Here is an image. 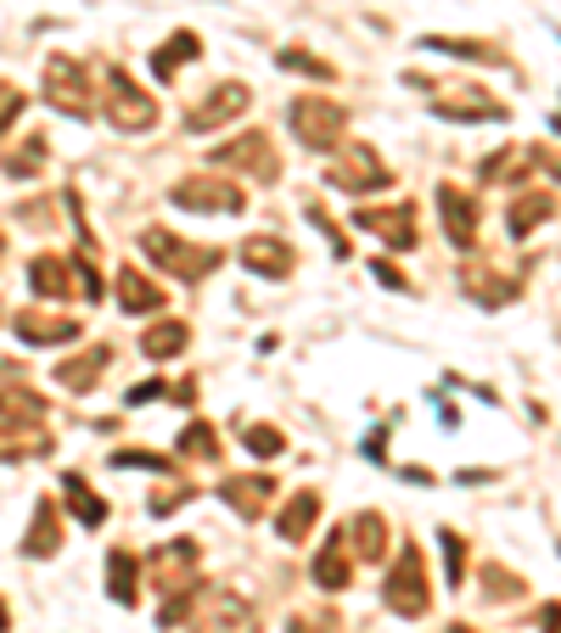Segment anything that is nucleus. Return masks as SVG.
I'll list each match as a JSON object with an SVG mask.
<instances>
[{
  "instance_id": "obj_28",
  "label": "nucleus",
  "mask_w": 561,
  "mask_h": 633,
  "mask_svg": "<svg viewBox=\"0 0 561 633\" xmlns=\"http://www.w3.org/2000/svg\"><path fill=\"white\" fill-rule=\"evenodd\" d=\"M180 454L185 460H219V431L208 421H192V426L180 431Z\"/></svg>"
},
{
  "instance_id": "obj_1",
  "label": "nucleus",
  "mask_w": 561,
  "mask_h": 633,
  "mask_svg": "<svg viewBox=\"0 0 561 633\" xmlns=\"http://www.w3.org/2000/svg\"><path fill=\"white\" fill-rule=\"evenodd\" d=\"M287 118H293V135L304 140V146H337L343 140V124H348V113L337 107V102H325V95H298V102L287 107Z\"/></svg>"
},
{
  "instance_id": "obj_4",
  "label": "nucleus",
  "mask_w": 561,
  "mask_h": 633,
  "mask_svg": "<svg viewBox=\"0 0 561 633\" xmlns=\"http://www.w3.org/2000/svg\"><path fill=\"white\" fill-rule=\"evenodd\" d=\"M325 180H332L337 191H382L393 174H388V163L370 152L365 140H354V146H343V152L332 158V174H325Z\"/></svg>"
},
{
  "instance_id": "obj_32",
  "label": "nucleus",
  "mask_w": 561,
  "mask_h": 633,
  "mask_svg": "<svg viewBox=\"0 0 561 633\" xmlns=\"http://www.w3.org/2000/svg\"><path fill=\"white\" fill-rule=\"evenodd\" d=\"M242 444H248L259 460H270V454H280V431H275V426H248V421H242Z\"/></svg>"
},
{
  "instance_id": "obj_14",
  "label": "nucleus",
  "mask_w": 561,
  "mask_h": 633,
  "mask_svg": "<svg viewBox=\"0 0 561 633\" xmlns=\"http://www.w3.org/2000/svg\"><path fill=\"white\" fill-rule=\"evenodd\" d=\"M118 309H124V314H152V309H163V286L147 280L135 264L118 269Z\"/></svg>"
},
{
  "instance_id": "obj_24",
  "label": "nucleus",
  "mask_w": 561,
  "mask_h": 633,
  "mask_svg": "<svg viewBox=\"0 0 561 633\" xmlns=\"http://www.w3.org/2000/svg\"><path fill=\"white\" fill-rule=\"evenodd\" d=\"M314 583H320V589H343V583H348V544H343V532L320 550V561H314Z\"/></svg>"
},
{
  "instance_id": "obj_7",
  "label": "nucleus",
  "mask_w": 561,
  "mask_h": 633,
  "mask_svg": "<svg viewBox=\"0 0 561 633\" xmlns=\"http://www.w3.org/2000/svg\"><path fill=\"white\" fill-rule=\"evenodd\" d=\"M197 555H203V550H197L192 539H169V544L152 555V589H158V595L197 589V577H192V572H197Z\"/></svg>"
},
{
  "instance_id": "obj_30",
  "label": "nucleus",
  "mask_w": 561,
  "mask_h": 633,
  "mask_svg": "<svg viewBox=\"0 0 561 633\" xmlns=\"http://www.w3.org/2000/svg\"><path fill=\"white\" fill-rule=\"evenodd\" d=\"M556 197H523V203H511V235H534L539 219H550Z\"/></svg>"
},
{
  "instance_id": "obj_35",
  "label": "nucleus",
  "mask_w": 561,
  "mask_h": 633,
  "mask_svg": "<svg viewBox=\"0 0 561 633\" xmlns=\"http://www.w3.org/2000/svg\"><path fill=\"white\" fill-rule=\"evenodd\" d=\"M23 102H28V95H23V90H12L7 79H0V135L12 129V118L23 113Z\"/></svg>"
},
{
  "instance_id": "obj_5",
  "label": "nucleus",
  "mask_w": 561,
  "mask_h": 633,
  "mask_svg": "<svg viewBox=\"0 0 561 633\" xmlns=\"http://www.w3.org/2000/svg\"><path fill=\"white\" fill-rule=\"evenodd\" d=\"M382 600L399 611V617H421L433 606V595H427V583H421V550L410 544L404 555H399V566L388 572V589H382Z\"/></svg>"
},
{
  "instance_id": "obj_17",
  "label": "nucleus",
  "mask_w": 561,
  "mask_h": 633,
  "mask_svg": "<svg viewBox=\"0 0 561 633\" xmlns=\"http://www.w3.org/2000/svg\"><path fill=\"white\" fill-rule=\"evenodd\" d=\"M51 431L45 426H23V415H12V426L0 421V460H23V454H45Z\"/></svg>"
},
{
  "instance_id": "obj_26",
  "label": "nucleus",
  "mask_w": 561,
  "mask_h": 633,
  "mask_svg": "<svg viewBox=\"0 0 561 633\" xmlns=\"http://www.w3.org/2000/svg\"><path fill=\"white\" fill-rule=\"evenodd\" d=\"M107 589L118 606H135V555L129 550H113L107 555Z\"/></svg>"
},
{
  "instance_id": "obj_13",
  "label": "nucleus",
  "mask_w": 561,
  "mask_h": 633,
  "mask_svg": "<svg viewBox=\"0 0 561 633\" xmlns=\"http://www.w3.org/2000/svg\"><path fill=\"white\" fill-rule=\"evenodd\" d=\"M438 208H444V235L455 241V248H472V235H478V203H466L455 185H438Z\"/></svg>"
},
{
  "instance_id": "obj_34",
  "label": "nucleus",
  "mask_w": 561,
  "mask_h": 633,
  "mask_svg": "<svg viewBox=\"0 0 561 633\" xmlns=\"http://www.w3.org/2000/svg\"><path fill=\"white\" fill-rule=\"evenodd\" d=\"M438 539H444V555H449V583H455V589H460V577H466V544H460V532H438Z\"/></svg>"
},
{
  "instance_id": "obj_27",
  "label": "nucleus",
  "mask_w": 561,
  "mask_h": 633,
  "mask_svg": "<svg viewBox=\"0 0 561 633\" xmlns=\"http://www.w3.org/2000/svg\"><path fill=\"white\" fill-rule=\"evenodd\" d=\"M354 532H359V539H354V555H365V561H377V555L388 550V521H382L377 510H365V516L354 521Z\"/></svg>"
},
{
  "instance_id": "obj_16",
  "label": "nucleus",
  "mask_w": 561,
  "mask_h": 633,
  "mask_svg": "<svg viewBox=\"0 0 561 633\" xmlns=\"http://www.w3.org/2000/svg\"><path fill=\"white\" fill-rule=\"evenodd\" d=\"M214 163H237V169H253L259 180H275V152H270L264 135H248V140H237V146H219Z\"/></svg>"
},
{
  "instance_id": "obj_10",
  "label": "nucleus",
  "mask_w": 561,
  "mask_h": 633,
  "mask_svg": "<svg viewBox=\"0 0 561 633\" xmlns=\"http://www.w3.org/2000/svg\"><path fill=\"white\" fill-rule=\"evenodd\" d=\"M197 633H253V611L242 595H230V589H214L208 606L197 611Z\"/></svg>"
},
{
  "instance_id": "obj_11",
  "label": "nucleus",
  "mask_w": 561,
  "mask_h": 633,
  "mask_svg": "<svg viewBox=\"0 0 561 633\" xmlns=\"http://www.w3.org/2000/svg\"><path fill=\"white\" fill-rule=\"evenodd\" d=\"M18 336H23L28 348L73 343V336H79V320H73V314H39V309H28V314H18Z\"/></svg>"
},
{
  "instance_id": "obj_2",
  "label": "nucleus",
  "mask_w": 561,
  "mask_h": 633,
  "mask_svg": "<svg viewBox=\"0 0 561 633\" xmlns=\"http://www.w3.org/2000/svg\"><path fill=\"white\" fill-rule=\"evenodd\" d=\"M140 248L158 258V269H169L180 280H203L219 264V248H185V241L169 235V230H147V235H140Z\"/></svg>"
},
{
  "instance_id": "obj_3",
  "label": "nucleus",
  "mask_w": 561,
  "mask_h": 633,
  "mask_svg": "<svg viewBox=\"0 0 561 633\" xmlns=\"http://www.w3.org/2000/svg\"><path fill=\"white\" fill-rule=\"evenodd\" d=\"M107 118H113V129L140 135V129H152V124H158V102H152V95L140 90L129 73L113 68V79H107Z\"/></svg>"
},
{
  "instance_id": "obj_21",
  "label": "nucleus",
  "mask_w": 561,
  "mask_h": 633,
  "mask_svg": "<svg viewBox=\"0 0 561 633\" xmlns=\"http://www.w3.org/2000/svg\"><path fill=\"white\" fill-rule=\"evenodd\" d=\"M23 550H28V555H39V561L62 550V527H57V505H51V499H39V505H34V527H28Z\"/></svg>"
},
{
  "instance_id": "obj_8",
  "label": "nucleus",
  "mask_w": 561,
  "mask_h": 633,
  "mask_svg": "<svg viewBox=\"0 0 561 633\" xmlns=\"http://www.w3.org/2000/svg\"><path fill=\"white\" fill-rule=\"evenodd\" d=\"M248 102H253V90H242V84H219V90L208 95V102H197L192 113H185V129H192V135H214L219 124L237 118Z\"/></svg>"
},
{
  "instance_id": "obj_37",
  "label": "nucleus",
  "mask_w": 561,
  "mask_h": 633,
  "mask_svg": "<svg viewBox=\"0 0 561 633\" xmlns=\"http://www.w3.org/2000/svg\"><path fill=\"white\" fill-rule=\"evenodd\" d=\"M0 258H7V235H0Z\"/></svg>"
},
{
  "instance_id": "obj_6",
  "label": "nucleus",
  "mask_w": 561,
  "mask_h": 633,
  "mask_svg": "<svg viewBox=\"0 0 561 633\" xmlns=\"http://www.w3.org/2000/svg\"><path fill=\"white\" fill-rule=\"evenodd\" d=\"M45 95H51V107H62L68 118H90V84H84L79 62H68V57L45 62Z\"/></svg>"
},
{
  "instance_id": "obj_36",
  "label": "nucleus",
  "mask_w": 561,
  "mask_h": 633,
  "mask_svg": "<svg viewBox=\"0 0 561 633\" xmlns=\"http://www.w3.org/2000/svg\"><path fill=\"white\" fill-rule=\"evenodd\" d=\"M12 628V617H7V606H0V633H7Z\"/></svg>"
},
{
  "instance_id": "obj_19",
  "label": "nucleus",
  "mask_w": 561,
  "mask_h": 633,
  "mask_svg": "<svg viewBox=\"0 0 561 633\" xmlns=\"http://www.w3.org/2000/svg\"><path fill=\"white\" fill-rule=\"evenodd\" d=\"M107 365H113V348H90V354L57 365V381L68 387V393H90V387H96V376H102Z\"/></svg>"
},
{
  "instance_id": "obj_29",
  "label": "nucleus",
  "mask_w": 561,
  "mask_h": 633,
  "mask_svg": "<svg viewBox=\"0 0 561 633\" xmlns=\"http://www.w3.org/2000/svg\"><path fill=\"white\" fill-rule=\"evenodd\" d=\"M185 336H192V331H185L180 320H163V325H152L147 336H140V348H147L152 359H169V354H180V348H185Z\"/></svg>"
},
{
  "instance_id": "obj_22",
  "label": "nucleus",
  "mask_w": 561,
  "mask_h": 633,
  "mask_svg": "<svg viewBox=\"0 0 561 633\" xmlns=\"http://www.w3.org/2000/svg\"><path fill=\"white\" fill-rule=\"evenodd\" d=\"M314 516H320V499H314V494H298L287 510L275 516V532H280L287 544H304V539H309V527H314Z\"/></svg>"
},
{
  "instance_id": "obj_20",
  "label": "nucleus",
  "mask_w": 561,
  "mask_h": 633,
  "mask_svg": "<svg viewBox=\"0 0 561 633\" xmlns=\"http://www.w3.org/2000/svg\"><path fill=\"white\" fill-rule=\"evenodd\" d=\"M219 494H225V505H230V510H242V516L253 521V516L264 510V499L275 494V482H270V476H230Z\"/></svg>"
},
{
  "instance_id": "obj_15",
  "label": "nucleus",
  "mask_w": 561,
  "mask_h": 633,
  "mask_svg": "<svg viewBox=\"0 0 561 633\" xmlns=\"http://www.w3.org/2000/svg\"><path fill=\"white\" fill-rule=\"evenodd\" d=\"M359 225L365 230H377V235H388L393 248H415V208H365L359 214Z\"/></svg>"
},
{
  "instance_id": "obj_38",
  "label": "nucleus",
  "mask_w": 561,
  "mask_h": 633,
  "mask_svg": "<svg viewBox=\"0 0 561 633\" xmlns=\"http://www.w3.org/2000/svg\"><path fill=\"white\" fill-rule=\"evenodd\" d=\"M455 633H466V628H455Z\"/></svg>"
},
{
  "instance_id": "obj_33",
  "label": "nucleus",
  "mask_w": 561,
  "mask_h": 633,
  "mask_svg": "<svg viewBox=\"0 0 561 633\" xmlns=\"http://www.w3.org/2000/svg\"><path fill=\"white\" fill-rule=\"evenodd\" d=\"M280 68H287V73H309V79H332V73H337L332 62H320V57H309V51H280Z\"/></svg>"
},
{
  "instance_id": "obj_23",
  "label": "nucleus",
  "mask_w": 561,
  "mask_h": 633,
  "mask_svg": "<svg viewBox=\"0 0 561 633\" xmlns=\"http://www.w3.org/2000/svg\"><path fill=\"white\" fill-rule=\"evenodd\" d=\"M62 499H68V510H73L84 527H102V521H107V505L90 494V482H84V476H62Z\"/></svg>"
},
{
  "instance_id": "obj_12",
  "label": "nucleus",
  "mask_w": 561,
  "mask_h": 633,
  "mask_svg": "<svg viewBox=\"0 0 561 633\" xmlns=\"http://www.w3.org/2000/svg\"><path fill=\"white\" fill-rule=\"evenodd\" d=\"M242 264L248 269H259V275H270V280H280V275H293V264H298V253L287 248L280 235H248V248H242Z\"/></svg>"
},
{
  "instance_id": "obj_31",
  "label": "nucleus",
  "mask_w": 561,
  "mask_h": 633,
  "mask_svg": "<svg viewBox=\"0 0 561 633\" xmlns=\"http://www.w3.org/2000/svg\"><path fill=\"white\" fill-rule=\"evenodd\" d=\"M39 163H45V135H28V146H18V152L7 158V174L34 180V174H39Z\"/></svg>"
},
{
  "instance_id": "obj_25",
  "label": "nucleus",
  "mask_w": 561,
  "mask_h": 633,
  "mask_svg": "<svg viewBox=\"0 0 561 633\" xmlns=\"http://www.w3.org/2000/svg\"><path fill=\"white\" fill-rule=\"evenodd\" d=\"M192 57H203V39H197V34H174L163 51L152 57V73H158V79H174L180 62H192Z\"/></svg>"
},
{
  "instance_id": "obj_9",
  "label": "nucleus",
  "mask_w": 561,
  "mask_h": 633,
  "mask_svg": "<svg viewBox=\"0 0 561 633\" xmlns=\"http://www.w3.org/2000/svg\"><path fill=\"white\" fill-rule=\"evenodd\" d=\"M174 203L180 208H203V214H242L248 208V197L237 185H225V180H185V185H174Z\"/></svg>"
},
{
  "instance_id": "obj_18",
  "label": "nucleus",
  "mask_w": 561,
  "mask_h": 633,
  "mask_svg": "<svg viewBox=\"0 0 561 633\" xmlns=\"http://www.w3.org/2000/svg\"><path fill=\"white\" fill-rule=\"evenodd\" d=\"M73 275H79V264H68V258H34L28 264V286L39 291V298H68Z\"/></svg>"
}]
</instances>
